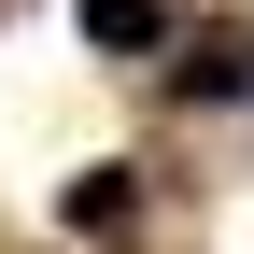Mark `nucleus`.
I'll use <instances>...</instances> for the list:
<instances>
[{"label":"nucleus","instance_id":"obj_1","mask_svg":"<svg viewBox=\"0 0 254 254\" xmlns=\"http://www.w3.org/2000/svg\"><path fill=\"white\" fill-rule=\"evenodd\" d=\"M71 14H85L99 57H155V43H170V0H71Z\"/></svg>","mask_w":254,"mask_h":254},{"label":"nucleus","instance_id":"obj_2","mask_svg":"<svg viewBox=\"0 0 254 254\" xmlns=\"http://www.w3.org/2000/svg\"><path fill=\"white\" fill-rule=\"evenodd\" d=\"M254 85V43L240 28H198V43H184V99H240Z\"/></svg>","mask_w":254,"mask_h":254},{"label":"nucleus","instance_id":"obj_3","mask_svg":"<svg viewBox=\"0 0 254 254\" xmlns=\"http://www.w3.org/2000/svg\"><path fill=\"white\" fill-rule=\"evenodd\" d=\"M57 212H71V226H113V212H127V170H71V198H57Z\"/></svg>","mask_w":254,"mask_h":254}]
</instances>
